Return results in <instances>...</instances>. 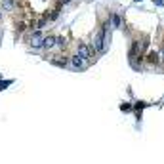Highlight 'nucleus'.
Returning a JSON list of instances; mask_svg holds the SVG:
<instances>
[{
    "instance_id": "f257e3e1",
    "label": "nucleus",
    "mask_w": 164,
    "mask_h": 164,
    "mask_svg": "<svg viewBox=\"0 0 164 164\" xmlns=\"http://www.w3.org/2000/svg\"><path fill=\"white\" fill-rule=\"evenodd\" d=\"M94 54H95L94 46H88V44H84V42L78 44V52H77V55H78V57H82L84 61L92 59V57H94Z\"/></svg>"
},
{
    "instance_id": "f03ea898",
    "label": "nucleus",
    "mask_w": 164,
    "mask_h": 164,
    "mask_svg": "<svg viewBox=\"0 0 164 164\" xmlns=\"http://www.w3.org/2000/svg\"><path fill=\"white\" fill-rule=\"evenodd\" d=\"M42 40L44 38L40 37V33H34L33 37H31V46L33 48H42Z\"/></svg>"
},
{
    "instance_id": "7ed1b4c3",
    "label": "nucleus",
    "mask_w": 164,
    "mask_h": 164,
    "mask_svg": "<svg viewBox=\"0 0 164 164\" xmlns=\"http://www.w3.org/2000/svg\"><path fill=\"white\" fill-rule=\"evenodd\" d=\"M147 61L149 63H158L160 61V54H158V52H155V50H151V52H147Z\"/></svg>"
},
{
    "instance_id": "20e7f679",
    "label": "nucleus",
    "mask_w": 164,
    "mask_h": 164,
    "mask_svg": "<svg viewBox=\"0 0 164 164\" xmlns=\"http://www.w3.org/2000/svg\"><path fill=\"white\" fill-rule=\"evenodd\" d=\"M55 46V37H44L42 40V48H46V50H50V48Z\"/></svg>"
},
{
    "instance_id": "39448f33",
    "label": "nucleus",
    "mask_w": 164,
    "mask_h": 164,
    "mask_svg": "<svg viewBox=\"0 0 164 164\" xmlns=\"http://www.w3.org/2000/svg\"><path fill=\"white\" fill-rule=\"evenodd\" d=\"M71 63H73V67H74V69H82V67L86 65V61H84L82 57H78V55H73Z\"/></svg>"
},
{
    "instance_id": "423d86ee",
    "label": "nucleus",
    "mask_w": 164,
    "mask_h": 164,
    "mask_svg": "<svg viewBox=\"0 0 164 164\" xmlns=\"http://www.w3.org/2000/svg\"><path fill=\"white\" fill-rule=\"evenodd\" d=\"M50 61L55 63V65H59V67H65V65H67V59H65V57H52Z\"/></svg>"
},
{
    "instance_id": "0eeeda50",
    "label": "nucleus",
    "mask_w": 164,
    "mask_h": 164,
    "mask_svg": "<svg viewBox=\"0 0 164 164\" xmlns=\"http://www.w3.org/2000/svg\"><path fill=\"white\" fill-rule=\"evenodd\" d=\"M111 19H113V27H120L122 25V17L118 14H113V15H111Z\"/></svg>"
},
{
    "instance_id": "6e6552de",
    "label": "nucleus",
    "mask_w": 164,
    "mask_h": 164,
    "mask_svg": "<svg viewBox=\"0 0 164 164\" xmlns=\"http://www.w3.org/2000/svg\"><path fill=\"white\" fill-rule=\"evenodd\" d=\"M2 6L6 8V10H11V8H14V0H2Z\"/></svg>"
},
{
    "instance_id": "1a4fd4ad",
    "label": "nucleus",
    "mask_w": 164,
    "mask_h": 164,
    "mask_svg": "<svg viewBox=\"0 0 164 164\" xmlns=\"http://www.w3.org/2000/svg\"><path fill=\"white\" fill-rule=\"evenodd\" d=\"M55 46H57V48L65 46V38H63V37H55Z\"/></svg>"
},
{
    "instance_id": "9d476101",
    "label": "nucleus",
    "mask_w": 164,
    "mask_h": 164,
    "mask_svg": "<svg viewBox=\"0 0 164 164\" xmlns=\"http://www.w3.org/2000/svg\"><path fill=\"white\" fill-rule=\"evenodd\" d=\"M46 23H48V19H46V17H42L40 21H38V25H37V27H38V29H44V27H46Z\"/></svg>"
},
{
    "instance_id": "9b49d317",
    "label": "nucleus",
    "mask_w": 164,
    "mask_h": 164,
    "mask_svg": "<svg viewBox=\"0 0 164 164\" xmlns=\"http://www.w3.org/2000/svg\"><path fill=\"white\" fill-rule=\"evenodd\" d=\"M120 109H122V111H132V105H130V103H122Z\"/></svg>"
},
{
    "instance_id": "f8f14e48",
    "label": "nucleus",
    "mask_w": 164,
    "mask_h": 164,
    "mask_svg": "<svg viewBox=\"0 0 164 164\" xmlns=\"http://www.w3.org/2000/svg\"><path fill=\"white\" fill-rule=\"evenodd\" d=\"M160 55L164 57V44H162V50H160Z\"/></svg>"
},
{
    "instance_id": "ddd939ff",
    "label": "nucleus",
    "mask_w": 164,
    "mask_h": 164,
    "mask_svg": "<svg viewBox=\"0 0 164 164\" xmlns=\"http://www.w3.org/2000/svg\"><path fill=\"white\" fill-rule=\"evenodd\" d=\"M0 19H2V11H0Z\"/></svg>"
},
{
    "instance_id": "4468645a",
    "label": "nucleus",
    "mask_w": 164,
    "mask_h": 164,
    "mask_svg": "<svg viewBox=\"0 0 164 164\" xmlns=\"http://www.w3.org/2000/svg\"><path fill=\"white\" fill-rule=\"evenodd\" d=\"M135 2H141V0H135Z\"/></svg>"
}]
</instances>
